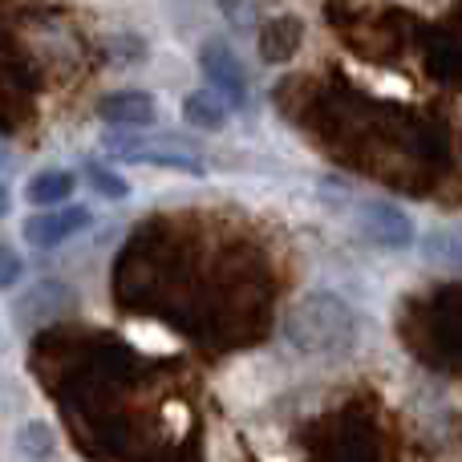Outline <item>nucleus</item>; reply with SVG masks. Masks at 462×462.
Masks as SVG:
<instances>
[{
    "label": "nucleus",
    "mask_w": 462,
    "mask_h": 462,
    "mask_svg": "<svg viewBox=\"0 0 462 462\" xmlns=\"http://www.w3.org/2000/svg\"><path fill=\"white\" fill-rule=\"evenodd\" d=\"M304 41V24L296 16H272V21L260 24V57L268 65H280L300 49Z\"/></svg>",
    "instance_id": "nucleus-7"
},
{
    "label": "nucleus",
    "mask_w": 462,
    "mask_h": 462,
    "mask_svg": "<svg viewBox=\"0 0 462 462\" xmlns=\"http://www.w3.org/2000/svg\"><path fill=\"white\" fill-rule=\"evenodd\" d=\"M361 231H365L377 247H385V252H406V247L414 244V224H410V216L398 203H385V199H374L361 208Z\"/></svg>",
    "instance_id": "nucleus-5"
},
{
    "label": "nucleus",
    "mask_w": 462,
    "mask_h": 462,
    "mask_svg": "<svg viewBox=\"0 0 462 462\" xmlns=\"http://www.w3.org/2000/svg\"><path fill=\"white\" fill-rule=\"evenodd\" d=\"M199 65H203V78L216 86V94L224 97L227 106H244L247 102V69L244 61L236 57V49L224 45V41H208L199 53Z\"/></svg>",
    "instance_id": "nucleus-3"
},
{
    "label": "nucleus",
    "mask_w": 462,
    "mask_h": 462,
    "mask_svg": "<svg viewBox=\"0 0 462 462\" xmlns=\"http://www.w3.org/2000/svg\"><path fill=\"white\" fill-rule=\"evenodd\" d=\"M280 333H284L288 349L300 353V357H312V361H345L361 341L357 312L337 292H328V288L304 292L300 300L288 309Z\"/></svg>",
    "instance_id": "nucleus-1"
},
{
    "label": "nucleus",
    "mask_w": 462,
    "mask_h": 462,
    "mask_svg": "<svg viewBox=\"0 0 462 462\" xmlns=\"http://www.w3.org/2000/svg\"><path fill=\"white\" fill-rule=\"evenodd\" d=\"M89 224H94V211L81 208V203H69V208H49L41 216H29L21 231L32 247H57L65 239H73L78 231H86Z\"/></svg>",
    "instance_id": "nucleus-4"
},
{
    "label": "nucleus",
    "mask_w": 462,
    "mask_h": 462,
    "mask_svg": "<svg viewBox=\"0 0 462 462\" xmlns=\"http://www.w3.org/2000/svg\"><path fill=\"white\" fill-rule=\"evenodd\" d=\"M97 118L110 122V126H151L154 118H159V102H154L151 94H143V89H118V94H106L102 102H97Z\"/></svg>",
    "instance_id": "nucleus-6"
},
{
    "label": "nucleus",
    "mask_w": 462,
    "mask_h": 462,
    "mask_svg": "<svg viewBox=\"0 0 462 462\" xmlns=\"http://www.w3.org/2000/svg\"><path fill=\"white\" fill-rule=\"evenodd\" d=\"M227 102L219 94H208V89H195V94L183 97V118L199 130H219L227 126Z\"/></svg>",
    "instance_id": "nucleus-11"
},
{
    "label": "nucleus",
    "mask_w": 462,
    "mask_h": 462,
    "mask_svg": "<svg viewBox=\"0 0 462 462\" xmlns=\"http://www.w3.org/2000/svg\"><path fill=\"white\" fill-rule=\"evenodd\" d=\"M73 187H78V179H73V171H41V175H32L29 183H24V199L32 203V208H61L65 199L73 195Z\"/></svg>",
    "instance_id": "nucleus-10"
},
{
    "label": "nucleus",
    "mask_w": 462,
    "mask_h": 462,
    "mask_svg": "<svg viewBox=\"0 0 462 462\" xmlns=\"http://www.w3.org/2000/svg\"><path fill=\"white\" fill-rule=\"evenodd\" d=\"M106 154L118 162H143V167H167V171H187V175H208V162L183 138H151V134H106L102 138Z\"/></svg>",
    "instance_id": "nucleus-2"
},
{
    "label": "nucleus",
    "mask_w": 462,
    "mask_h": 462,
    "mask_svg": "<svg viewBox=\"0 0 462 462\" xmlns=\"http://www.w3.org/2000/svg\"><path fill=\"white\" fill-rule=\"evenodd\" d=\"M422 255L439 272H458L462 276V224H439L422 236Z\"/></svg>",
    "instance_id": "nucleus-8"
},
{
    "label": "nucleus",
    "mask_w": 462,
    "mask_h": 462,
    "mask_svg": "<svg viewBox=\"0 0 462 462\" xmlns=\"http://www.w3.org/2000/svg\"><path fill=\"white\" fill-rule=\"evenodd\" d=\"M86 179H89V187H94L102 199H126L130 195V183L122 175H114L110 167H102V162H89L86 167Z\"/></svg>",
    "instance_id": "nucleus-13"
},
{
    "label": "nucleus",
    "mask_w": 462,
    "mask_h": 462,
    "mask_svg": "<svg viewBox=\"0 0 462 462\" xmlns=\"http://www.w3.org/2000/svg\"><path fill=\"white\" fill-rule=\"evenodd\" d=\"M69 300H73L69 288L57 284V280H45V284H37L29 296H24L16 312H21V325H41V320L61 317V309H65Z\"/></svg>",
    "instance_id": "nucleus-9"
},
{
    "label": "nucleus",
    "mask_w": 462,
    "mask_h": 462,
    "mask_svg": "<svg viewBox=\"0 0 462 462\" xmlns=\"http://www.w3.org/2000/svg\"><path fill=\"white\" fill-rule=\"evenodd\" d=\"M53 450H57V434L49 430L45 422H24L21 430H16V455L21 458L45 462V458H53Z\"/></svg>",
    "instance_id": "nucleus-12"
},
{
    "label": "nucleus",
    "mask_w": 462,
    "mask_h": 462,
    "mask_svg": "<svg viewBox=\"0 0 462 462\" xmlns=\"http://www.w3.org/2000/svg\"><path fill=\"white\" fill-rule=\"evenodd\" d=\"M16 276H21V260H16L13 247H5V288H13Z\"/></svg>",
    "instance_id": "nucleus-14"
}]
</instances>
